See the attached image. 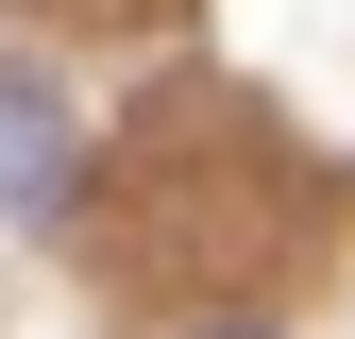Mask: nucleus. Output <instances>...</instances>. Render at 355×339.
I'll return each instance as SVG.
<instances>
[{
	"instance_id": "nucleus-1",
	"label": "nucleus",
	"mask_w": 355,
	"mask_h": 339,
	"mask_svg": "<svg viewBox=\"0 0 355 339\" xmlns=\"http://www.w3.org/2000/svg\"><path fill=\"white\" fill-rule=\"evenodd\" d=\"M68 170H85L68 102H51L34 68H0V204H17V221H51V204H68Z\"/></svg>"
},
{
	"instance_id": "nucleus-2",
	"label": "nucleus",
	"mask_w": 355,
	"mask_h": 339,
	"mask_svg": "<svg viewBox=\"0 0 355 339\" xmlns=\"http://www.w3.org/2000/svg\"><path fill=\"white\" fill-rule=\"evenodd\" d=\"M203 339H271V322H203Z\"/></svg>"
}]
</instances>
